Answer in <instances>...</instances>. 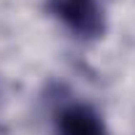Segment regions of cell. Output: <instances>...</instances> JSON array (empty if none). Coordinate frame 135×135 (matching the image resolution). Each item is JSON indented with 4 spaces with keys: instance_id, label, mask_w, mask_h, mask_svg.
<instances>
[{
    "instance_id": "2",
    "label": "cell",
    "mask_w": 135,
    "mask_h": 135,
    "mask_svg": "<svg viewBox=\"0 0 135 135\" xmlns=\"http://www.w3.org/2000/svg\"><path fill=\"white\" fill-rule=\"evenodd\" d=\"M53 127L56 135H111L101 114L77 98H61L53 103Z\"/></svg>"
},
{
    "instance_id": "1",
    "label": "cell",
    "mask_w": 135,
    "mask_h": 135,
    "mask_svg": "<svg viewBox=\"0 0 135 135\" xmlns=\"http://www.w3.org/2000/svg\"><path fill=\"white\" fill-rule=\"evenodd\" d=\"M48 11L80 40H98L106 29L101 0H45Z\"/></svg>"
}]
</instances>
